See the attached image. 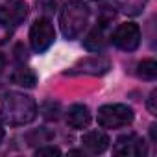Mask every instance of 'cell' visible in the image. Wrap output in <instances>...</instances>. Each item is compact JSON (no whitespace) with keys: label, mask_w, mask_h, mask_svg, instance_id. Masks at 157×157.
<instances>
[{"label":"cell","mask_w":157,"mask_h":157,"mask_svg":"<svg viewBox=\"0 0 157 157\" xmlns=\"http://www.w3.org/2000/svg\"><path fill=\"white\" fill-rule=\"evenodd\" d=\"M37 117V104L22 93H8L0 102V118L8 126H26Z\"/></svg>","instance_id":"1"},{"label":"cell","mask_w":157,"mask_h":157,"mask_svg":"<svg viewBox=\"0 0 157 157\" xmlns=\"http://www.w3.org/2000/svg\"><path fill=\"white\" fill-rule=\"evenodd\" d=\"M91 8L83 0H68L59 11V26L65 39H78L89 24Z\"/></svg>","instance_id":"2"},{"label":"cell","mask_w":157,"mask_h":157,"mask_svg":"<svg viewBox=\"0 0 157 157\" xmlns=\"http://www.w3.org/2000/svg\"><path fill=\"white\" fill-rule=\"evenodd\" d=\"M133 109L126 104H105L98 109V124L107 129L126 128L133 122Z\"/></svg>","instance_id":"3"},{"label":"cell","mask_w":157,"mask_h":157,"mask_svg":"<svg viewBox=\"0 0 157 157\" xmlns=\"http://www.w3.org/2000/svg\"><path fill=\"white\" fill-rule=\"evenodd\" d=\"M54 39H56L54 24L46 17H41L32 24V28H30V44L35 52L41 54V52L48 50L54 44Z\"/></svg>","instance_id":"4"},{"label":"cell","mask_w":157,"mask_h":157,"mask_svg":"<svg viewBox=\"0 0 157 157\" xmlns=\"http://www.w3.org/2000/svg\"><path fill=\"white\" fill-rule=\"evenodd\" d=\"M111 41L117 48L124 52H133L140 44V28L133 22H124L117 26V30L111 35Z\"/></svg>","instance_id":"5"},{"label":"cell","mask_w":157,"mask_h":157,"mask_svg":"<svg viewBox=\"0 0 157 157\" xmlns=\"http://www.w3.org/2000/svg\"><path fill=\"white\" fill-rule=\"evenodd\" d=\"M113 153L124 155V157H140V155H146V142L137 133H128L117 139L113 146Z\"/></svg>","instance_id":"6"},{"label":"cell","mask_w":157,"mask_h":157,"mask_svg":"<svg viewBox=\"0 0 157 157\" xmlns=\"http://www.w3.org/2000/svg\"><path fill=\"white\" fill-rule=\"evenodd\" d=\"M111 68L109 59L102 56H91L82 61H78L67 74H93V76H102Z\"/></svg>","instance_id":"7"},{"label":"cell","mask_w":157,"mask_h":157,"mask_svg":"<svg viewBox=\"0 0 157 157\" xmlns=\"http://www.w3.org/2000/svg\"><path fill=\"white\" fill-rule=\"evenodd\" d=\"M82 146L89 151V153H104L109 146V137L100 131V129H93V131H87L83 137H82Z\"/></svg>","instance_id":"8"},{"label":"cell","mask_w":157,"mask_h":157,"mask_svg":"<svg viewBox=\"0 0 157 157\" xmlns=\"http://www.w3.org/2000/svg\"><path fill=\"white\" fill-rule=\"evenodd\" d=\"M67 122L74 129H83L91 124V111L83 104H74L67 111Z\"/></svg>","instance_id":"9"},{"label":"cell","mask_w":157,"mask_h":157,"mask_svg":"<svg viewBox=\"0 0 157 157\" xmlns=\"http://www.w3.org/2000/svg\"><path fill=\"white\" fill-rule=\"evenodd\" d=\"M105 30H107V24L98 22V26H96V28H94V30L87 35V39L83 41L85 48H87V50H91V52L104 50V48L107 46V41H109V37H107Z\"/></svg>","instance_id":"10"},{"label":"cell","mask_w":157,"mask_h":157,"mask_svg":"<svg viewBox=\"0 0 157 157\" xmlns=\"http://www.w3.org/2000/svg\"><path fill=\"white\" fill-rule=\"evenodd\" d=\"M4 10L10 15V19L13 21L15 26H19L28 17V6H26L24 0H10V2L4 6Z\"/></svg>","instance_id":"11"},{"label":"cell","mask_w":157,"mask_h":157,"mask_svg":"<svg viewBox=\"0 0 157 157\" xmlns=\"http://www.w3.org/2000/svg\"><path fill=\"white\" fill-rule=\"evenodd\" d=\"M11 82H13L15 85L32 89V87H35V83H37V76H35V72H33L32 68H28V67H19V68L11 74Z\"/></svg>","instance_id":"12"},{"label":"cell","mask_w":157,"mask_h":157,"mask_svg":"<svg viewBox=\"0 0 157 157\" xmlns=\"http://www.w3.org/2000/svg\"><path fill=\"white\" fill-rule=\"evenodd\" d=\"M137 76L142 80H155L157 78V63L153 59H142L137 65Z\"/></svg>","instance_id":"13"},{"label":"cell","mask_w":157,"mask_h":157,"mask_svg":"<svg viewBox=\"0 0 157 157\" xmlns=\"http://www.w3.org/2000/svg\"><path fill=\"white\" fill-rule=\"evenodd\" d=\"M13 28H15L13 21L10 19V15L6 13L4 8H0V44H4V43L11 37Z\"/></svg>","instance_id":"14"},{"label":"cell","mask_w":157,"mask_h":157,"mask_svg":"<svg viewBox=\"0 0 157 157\" xmlns=\"http://www.w3.org/2000/svg\"><path fill=\"white\" fill-rule=\"evenodd\" d=\"M115 2H117L118 10H122L124 13H128V15H139L144 10L148 0H115Z\"/></svg>","instance_id":"15"},{"label":"cell","mask_w":157,"mask_h":157,"mask_svg":"<svg viewBox=\"0 0 157 157\" xmlns=\"http://www.w3.org/2000/svg\"><path fill=\"white\" fill-rule=\"evenodd\" d=\"M59 113H61V107L59 104H54V102H46L43 105V115L50 120H57L59 118Z\"/></svg>","instance_id":"16"},{"label":"cell","mask_w":157,"mask_h":157,"mask_svg":"<svg viewBox=\"0 0 157 157\" xmlns=\"http://www.w3.org/2000/svg\"><path fill=\"white\" fill-rule=\"evenodd\" d=\"M35 155L39 157V155H61V150L57 148V146H52V144H48V146H39L37 150H35Z\"/></svg>","instance_id":"17"},{"label":"cell","mask_w":157,"mask_h":157,"mask_svg":"<svg viewBox=\"0 0 157 157\" xmlns=\"http://www.w3.org/2000/svg\"><path fill=\"white\" fill-rule=\"evenodd\" d=\"M56 0H37V8L44 13H52L56 10Z\"/></svg>","instance_id":"18"},{"label":"cell","mask_w":157,"mask_h":157,"mask_svg":"<svg viewBox=\"0 0 157 157\" xmlns=\"http://www.w3.org/2000/svg\"><path fill=\"white\" fill-rule=\"evenodd\" d=\"M146 107L150 111V115H157V91H151L146 102Z\"/></svg>","instance_id":"19"},{"label":"cell","mask_w":157,"mask_h":157,"mask_svg":"<svg viewBox=\"0 0 157 157\" xmlns=\"http://www.w3.org/2000/svg\"><path fill=\"white\" fill-rule=\"evenodd\" d=\"M17 57H19V59H26V57H28V50H26L22 44L17 46Z\"/></svg>","instance_id":"20"},{"label":"cell","mask_w":157,"mask_h":157,"mask_svg":"<svg viewBox=\"0 0 157 157\" xmlns=\"http://www.w3.org/2000/svg\"><path fill=\"white\" fill-rule=\"evenodd\" d=\"M150 133H151V140H155V139H157V126H155V124L150 126Z\"/></svg>","instance_id":"21"},{"label":"cell","mask_w":157,"mask_h":157,"mask_svg":"<svg viewBox=\"0 0 157 157\" xmlns=\"http://www.w3.org/2000/svg\"><path fill=\"white\" fill-rule=\"evenodd\" d=\"M4 65H6V59H4V56H2V54H0V72L4 70Z\"/></svg>","instance_id":"22"},{"label":"cell","mask_w":157,"mask_h":157,"mask_svg":"<svg viewBox=\"0 0 157 157\" xmlns=\"http://www.w3.org/2000/svg\"><path fill=\"white\" fill-rule=\"evenodd\" d=\"M4 135H6V133H4V128H2V124H0V142L4 140Z\"/></svg>","instance_id":"23"}]
</instances>
